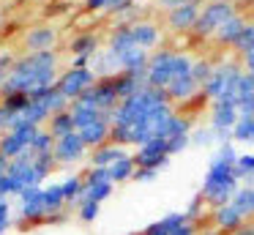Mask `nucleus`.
I'll return each instance as SVG.
<instances>
[{
    "mask_svg": "<svg viewBox=\"0 0 254 235\" xmlns=\"http://www.w3.org/2000/svg\"><path fill=\"white\" fill-rule=\"evenodd\" d=\"M164 93H167V98H170V104L175 107V104H189L191 98H197L199 93H202V87H199V82L194 79L191 74H183V77H178Z\"/></svg>",
    "mask_w": 254,
    "mask_h": 235,
    "instance_id": "obj_18",
    "label": "nucleus"
},
{
    "mask_svg": "<svg viewBox=\"0 0 254 235\" xmlns=\"http://www.w3.org/2000/svg\"><path fill=\"white\" fill-rule=\"evenodd\" d=\"M61 189H63V197H66V205H79V200H82V194H85L82 175H68V178H63Z\"/></svg>",
    "mask_w": 254,
    "mask_h": 235,
    "instance_id": "obj_32",
    "label": "nucleus"
},
{
    "mask_svg": "<svg viewBox=\"0 0 254 235\" xmlns=\"http://www.w3.org/2000/svg\"><path fill=\"white\" fill-rule=\"evenodd\" d=\"M96 82H99V77H96L90 69H71V66H68V69L63 71L61 77H58L55 87L74 104L77 98H82L85 93H88L90 87L96 85Z\"/></svg>",
    "mask_w": 254,
    "mask_h": 235,
    "instance_id": "obj_9",
    "label": "nucleus"
},
{
    "mask_svg": "<svg viewBox=\"0 0 254 235\" xmlns=\"http://www.w3.org/2000/svg\"><path fill=\"white\" fill-rule=\"evenodd\" d=\"M8 167H11V161H8V158L3 156V153H0V175H6V172H8Z\"/></svg>",
    "mask_w": 254,
    "mask_h": 235,
    "instance_id": "obj_51",
    "label": "nucleus"
},
{
    "mask_svg": "<svg viewBox=\"0 0 254 235\" xmlns=\"http://www.w3.org/2000/svg\"><path fill=\"white\" fill-rule=\"evenodd\" d=\"M241 120V112H238V98L235 96H221L216 101H210V118L208 126L219 134L221 145L224 142H232V129Z\"/></svg>",
    "mask_w": 254,
    "mask_h": 235,
    "instance_id": "obj_7",
    "label": "nucleus"
},
{
    "mask_svg": "<svg viewBox=\"0 0 254 235\" xmlns=\"http://www.w3.org/2000/svg\"><path fill=\"white\" fill-rule=\"evenodd\" d=\"M241 3H254V0H241Z\"/></svg>",
    "mask_w": 254,
    "mask_h": 235,
    "instance_id": "obj_53",
    "label": "nucleus"
},
{
    "mask_svg": "<svg viewBox=\"0 0 254 235\" xmlns=\"http://www.w3.org/2000/svg\"><path fill=\"white\" fill-rule=\"evenodd\" d=\"M77 101L88 104V107L99 109V112H104V115H112L115 107L121 104V96H118L115 85H112V77H107V79H99L82 98H77Z\"/></svg>",
    "mask_w": 254,
    "mask_h": 235,
    "instance_id": "obj_10",
    "label": "nucleus"
},
{
    "mask_svg": "<svg viewBox=\"0 0 254 235\" xmlns=\"http://www.w3.org/2000/svg\"><path fill=\"white\" fill-rule=\"evenodd\" d=\"M246 25L249 22L243 19L241 14H235L230 22H224V25L216 30L213 44H219V47H224V49H235L238 41H241V36H243V30H246Z\"/></svg>",
    "mask_w": 254,
    "mask_h": 235,
    "instance_id": "obj_22",
    "label": "nucleus"
},
{
    "mask_svg": "<svg viewBox=\"0 0 254 235\" xmlns=\"http://www.w3.org/2000/svg\"><path fill=\"white\" fill-rule=\"evenodd\" d=\"M235 175H238V180H246V183H254V153H238V161H235Z\"/></svg>",
    "mask_w": 254,
    "mask_h": 235,
    "instance_id": "obj_36",
    "label": "nucleus"
},
{
    "mask_svg": "<svg viewBox=\"0 0 254 235\" xmlns=\"http://www.w3.org/2000/svg\"><path fill=\"white\" fill-rule=\"evenodd\" d=\"M241 77H243L241 63H235V60H221V63H216L210 79L202 85V93H199V96L208 98V101H216V98H221V96H235L238 98Z\"/></svg>",
    "mask_w": 254,
    "mask_h": 235,
    "instance_id": "obj_5",
    "label": "nucleus"
},
{
    "mask_svg": "<svg viewBox=\"0 0 254 235\" xmlns=\"http://www.w3.org/2000/svg\"><path fill=\"white\" fill-rule=\"evenodd\" d=\"M112 85H115L118 96H121V101H123V98L134 96L137 90H142V87H145V71H139V74H131V71H118V74L112 77Z\"/></svg>",
    "mask_w": 254,
    "mask_h": 235,
    "instance_id": "obj_26",
    "label": "nucleus"
},
{
    "mask_svg": "<svg viewBox=\"0 0 254 235\" xmlns=\"http://www.w3.org/2000/svg\"><path fill=\"white\" fill-rule=\"evenodd\" d=\"M14 55L11 52H0V87H3V82L8 79V71H11V66H14Z\"/></svg>",
    "mask_w": 254,
    "mask_h": 235,
    "instance_id": "obj_43",
    "label": "nucleus"
},
{
    "mask_svg": "<svg viewBox=\"0 0 254 235\" xmlns=\"http://www.w3.org/2000/svg\"><path fill=\"white\" fill-rule=\"evenodd\" d=\"M82 180H85L82 200H90V202H99L101 205V202L115 191V183L110 180V172H107L104 167H88L82 175Z\"/></svg>",
    "mask_w": 254,
    "mask_h": 235,
    "instance_id": "obj_14",
    "label": "nucleus"
},
{
    "mask_svg": "<svg viewBox=\"0 0 254 235\" xmlns=\"http://www.w3.org/2000/svg\"><path fill=\"white\" fill-rule=\"evenodd\" d=\"M131 41H134V47L150 52V49L159 47V41H161V27L156 25V22H150V19L134 22L131 25Z\"/></svg>",
    "mask_w": 254,
    "mask_h": 235,
    "instance_id": "obj_19",
    "label": "nucleus"
},
{
    "mask_svg": "<svg viewBox=\"0 0 254 235\" xmlns=\"http://www.w3.org/2000/svg\"><path fill=\"white\" fill-rule=\"evenodd\" d=\"M205 208H208V202H205L202 200V197H194V200L191 202H189V208H186V211H183V213H186V219H189V222H191V224H197V219L199 216H202V213H205Z\"/></svg>",
    "mask_w": 254,
    "mask_h": 235,
    "instance_id": "obj_42",
    "label": "nucleus"
},
{
    "mask_svg": "<svg viewBox=\"0 0 254 235\" xmlns=\"http://www.w3.org/2000/svg\"><path fill=\"white\" fill-rule=\"evenodd\" d=\"M11 205H8V200H0V235L6 233L8 227H11Z\"/></svg>",
    "mask_w": 254,
    "mask_h": 235,
    "instance_id": "obj_45",
    "label": "nucleus"
},
{
    "mask_svg": "<svg viewBox=\"0 0 254 235\" xmlns=\"http://www.w3.org/2000/svg\"><path fill=\"white\" fill-rule=\"evenodd\" d=\"M68 47H71L74 58H93L99 52V36L96 33H77Z\"/></svg>",
    "mask_w": 254,
    "mask_h": 235,
    "instance_id": "obj_29",
    "label": "nucleus"
},
{
    "mask_svg": "<svg viewBox=\"0 0 254 235\" xmlns=\"http://www.w3.org/2000/svg\"><path fill=\"white\" fill-rule=\"evenodd\" d=\"M19 200V224H39L47 222V208H44V186L25 189Z\"/></svg>",
    "mask_w": 254,
    "mask_h": 235,
    "instance_id": "obj_12",
    "label": "nucleus"
},
{
    "mask_svg": "<svg viewBox=\"0 0 254 235\" xmlns=\"http://www.w3.org/2000/svg\"><path fill=\"white\" fill-rule=\"evenodd\" d=\"M232 140L235 142H254V115L238 120L235 129H232Z\"/></svg>",
    "mask_w": 254,
    "mask_h": 235,
    "instance_id": "obj_39",
    "label": "nucleus"
},
{
    "mask_svg": "<svg viewBox=\"0 0 254 235\" xmlns=\"http://www.w3.org/2000/svg\"><path fill=\"white\" fill-rule=\"evenodd\" d=\"M216 63L210 58H194V66H191V77L199 82V87L205 85V82L210 79V74H213Z\"/></svg>",
    "mask_w": 254,
    "mask_h": 235,
    "instance_id": "obj_38",
    "label": "nucleus"
},
{
    "mask_svg": "<svg viewBox=\"0 0 254 235\" xmlns=\"http://www.w3.org/2000/svg\"><path fill=\"white\" fill-rule=\"evenodd\" d=\"M172 235H199V233H197V224L186 222V224H183V227H178V230H175V233H172Z\"/></svg>",
    "mask_w": 254,
    "mask_h": 235,
    "instance_id": "obj_49",
    "label": "nucleus"
},
{
    "mask_svg": "<svg viewBox=\"0 0 254 235\" xmlns=\"http://www.w3.org/2000/svg\"><path fill=\"white\" fill-rule=\"evenodd\" d=\"M235 161L238 153L232 148V142L219 145V151L213 153L208 169H205L202 186H199V197L208 202V208H221L227 202H232V197L241 189V180L235 175Z\"/></svg>",
    "mask_w": 254,
    "mask_h": 235,
    "instance_id": "obj_3",
    "label": "nucleus"
},
{
    "mask_svg": "<svg viewBox=\"0 0 254 235\" xmlns=\"http://www.w3.org/2000/svg\"><path fill=\"white\" fill-rule=\"evenodd\" d=\"M39 126L28 123V120H19L17 126H14L11 131H6V134H0V153L8 158V161H14V158L25 156V153H30V145H33V140L39 137Z\"/></svg>",
    "mask_w": 254,
    "mask_h": 235,
    "instance_id": "obj_8",
    "label": "nucleus"
},
{
    "mask_svg": "<svg viewBox=\"0 0 254 235\" xmlns=\"http://www.w3.org/2000/svg\"><path fill=\"white\" fill-rule=\"evenodd\" d=\"M52 151H55V137L47 129H41L39 137L33 140V145H30V156H52Z\"/></svg>",
    "mask_w": 254,
    "mask_h": 235,
    "instance_id": "obj_35",
    "label": "nucleus"
},
{
    "mask_svg": "<svg viewBox=\"0 0 254 235\" xmlns=\"http://www.w3.org/2000/svg\"><path fill=\"white\" fill-rule=\"evenodd\" d=\"M118 63V71H131V74H139V71H148V63H150V52L139 47H131V49H123V52H112Z\"/></svg>",
    "mask_w": 254,
    "mask_h": 235,
    "instance_id": "obj_20",
    "label": "nucleus"
},
{
    "mask_svg": "<svg viewBox=\"0 0 254 235\" xmlns=\"http://www.w3.org/2000/svg\"><path fill=\"white\" fill-rule=\"evenodd\" d=\"M191 131H194L191 118L175 109L170 118H164V120L159 123V129H156V137H161V140L170 142V140H178V137H191Z\"/></svg>",
    "mask_w": 254,
    "mask_h": 235,
    "instance_id": "obj_15",
    "label": "nucleus"
},
{
    "mask_svg": "<svg viewBox=\"0 0 254 235\" xmlns=\"http://www.w3.org/2000/svg\"><path fill=\"white\" fill-rule=\"evenodd\" d=\"M241 63H243V71L254 77V47L246 49V52H241Z\"/></svg>",
    "mask_w": 254,
    "mask_h": 235,
    "instance_id": "obj_47",
    "label": "nucleus"
},
{
    "mask_svg": "<svg viewBox=\"0 0 254 235\" xmlns=\"http://www.w3.org/2000/svg\"><path fill=\"white\" fill-rule=\"evenodd\" d=\"M44 208H47V222H58L66 208V197H63L61 183L44 186Z\"/></svg>",
    "mask_w": 254,
    "mask_h": 235,
    "instance_id": "obj_27",
    "label": "nucleus"
},
{
    "mask_svg": "<svg viewBox=\"0 0 254 235\" xmlns=\"http://www.w3.org/2000/svg\"><path fill=\"white\" fill-rule=\"evenodd\" d=\"M153 178H156L153 169H142V167H137V172H134V180H137V183H145V180H153Z\"/></svg>",
    "mask_w": 254,
    "mask_h": 235,
    "instance_id": "obj_48",
    "label": "nucleus"
},
{
    "mask_svg": "<svg viewBox=\"0 0 254 235\" xmlns=\"http://www.w3.org/2000/svg\"><path fill=\"white\" fill-rule=\"evenodd\" d=\"M58 55L52 52H28L22 58L14 60L11 71H8V79L0 87V96H8V93H39L44 87H52L58 82Z\"/></svg>",
    "mask_w": 254,
    "mask_h": 235,
    "instance_id": "obj_2",
    "label": "nucleus"
},
{
    "mask_svg": "<svg viewBox=\"0 0 254 235\" xmlns=\"http://www.w3.org/2000/svg\"><path fill=\"white\" fill-rule=\"evenodd\" d=\"M107 172H110V180H112V183H126V180H134L137 161H134V156L128 153L126 158H121V161H115L112 167H107Z\"/></svg>",
    "mask_w": 254,
    "mask_h": 235,
    "instance_id": "obj_31",
    "label": "nucleus"
},
{
    "mask_svg": "<svg viewBox=\"0 0 254 235\" xmlns=\"http://www.w3.org/2000/svg\"><path fill=\"white\" fill-rule=\"evenodd\" d=\"M170 148H167V140H161V137H153V140H148L142 148H137V153H134V161H137V167L142 169H153V172H159V169H164L167 164H170Z\"/></svg>",
    "mask_w": 254,
    "mask_h": 235,
    "instance_id": "obj_11",
    "label": "nucleus"
},
{
    "mask_svg": "<svg viewBox=\"0 0 254 235\" xmlns=\"http://www.w3.org/2000/svg\"><path fill=\"white\" fill-rule=\"evenodd\" d=\"M172 112H175V107L170 104L167 93L145 85L134 96L123 98L115 107V112L110 115V120L112 126H126L128 129V145L142 148L148 140H153L159 123L170 118Z\"/></svg>",
    "mask_w": 254,
    "mask_h": 235,
    "instance_id": "obj_1",
    "label": "nucleus"
},
{
    "mask_svg": "<svg viewBox=\"0 0 254 235\" xmlns=\"http://www.w3.org/2000/svg\"><path fill=\"white\" fill-rule=\"evenodd\" d=\"M199 11H202V5H197V3H189V5H181V8L167 11V27L178 30V33H191L197 19H199Z\"/></svg>",
    "mask_w": 254,
    "mask_h": 235,
    "instance_id": "obj_17",
    "label": "nucleus"
},
{
    "mask_svg": "<svg viewBox=\"0 0 254 235\" xmlns=\"http://www.w3.org/2000/svg\"><path fill=\"white\" fill-rule=\"evenodd\" d=\"M52 156H55L58 167H74V164L85 161V156H88V145H85L82 137L74 131V134H66V137H61V140H55V151H52Z\"/></svg>",
    "mask_w": 254,
    "mask_h": 235,
    "instance_id": "obj_13",
    "label": "nucleus"
},
{
    "mask_svg": "<svg viewBox=\"0 0 254 235\" xmlns=\"http://www.w3.org/2000/svg\"><path fill=\"white\" fill-rule=\"evenodd\" d=\"M47 131H50L55 140H61V137H66V134H74V118H71V112H58V115H52L50 118V123H47Z\"/></svg>",
    "mask_w": 254,
    "mask_h": 235,
    "instance_id": "obj_33",
    "label": "nucleus"
},
{
    "mask_svg": "<svg viewBox=\"0 0 254 235\" xmlns=\"http://www.w3.org/2000/svg\"><path fill=\"white\" fill-rule=\"evenodd\" d=\"M186 222H189V219H186V213H183V211H170L167 216H161V219H156V222H150L139 235H172L178 227H183Z\"/></svg>",
    "mask_w": 254,
    "mask_h": 235,
    "instance_id": "obj_24",
    "label": "nucleus"
},
{
    "mask_svg": "<svg viewBox=\"0 0 254 235\" xmlns=\"http://www.w3.org/2000/svg\"><path fill=\"white\" fill-rule=\"evenodd\" d=\"M99 213H101V205H99V202L79 200V205H77V216H79V222L90 224V222H96V219H99Z\"/></svg>",
    "mask_w": 254,
    "mask_h": 235,
    "instance_id": "obj_40",
    "label": "nucleus"
},
{
    "mask_svg": "<svg viewBox=\"0 0 254 235\" xmlns=\"http://www.w3.org/2000/svg\"><path fill=\"white\" fill-rule=\"evenodd\" d=\"M254 47V22H249L246 25V30H243V36H241V41H238V52H246V49H252Z\"/></svg>",
    "mask_w": 254,
    "mask_h": 235,
    "instance_id": "obj_44",
    "label": "nucleus"
},
{
    "mask_svg": "<svg viewBox=\"0 0 254 235\" xmlns=\"http://www.w3.org/2000/svg\"><path fill=\"white\" fill-rule=\"evenodd\" d=\"M90 71H93L99 79H107V77H115L118 74V63H115V58H112L110 49L93 55V60H90Z\"/></svg>",
    "mask_w": 254,
    "mask_h": 235,
    "instance_id": "obj_30",
    "label": "nucleus"
},
{
    "mask_svg": "<svg viewBox=\"0 0 254 235\" xmlns=\"http://www.w3.org/2000/svg\"><path fill=\"white\" fill-rule=\"evenodd\" d=\"M128 0H85V8L88 11H110V14H115L118 8H123Z\"/></svg>",
    "mask_w": 254,
    "mask_h": 235,
    "instance_id": "obj_41",
    "label": "nucleus"
},
{
    "mask_svg": "<svg viewBox=\"0 0 254 235\" xmlns=\"http://www.w3.org/2000/svg\"><path fill=\"white\" fill-rule=\"evenodd\" d=\"M238 14L235 3H224V0H205L202 11H199V19L194 25V36L197 38H213L224 22H230Z\"/></svg>",
    "mask_w": 254,
    "mask_h": 235,
    "instance_id": "obj_6",
    "label": "nucleus"
},
{
    "mask_svg": "<svg viewBox=\"0 0 254 235\" xmlns=\"http://www.w3.org/2000/svg\"><path fill=\"white\" fill-rule=\"evenodd\" d=\"M55 41H58V30L50 25L30 27L25 33V47H28V52H52Z\"/></svg>",
    "mask_w": 254,
    "mask_h": 235,
    "instance_id": "obj_21",
    "label": "nucleus"
},
{
    "mask_svg": "<svg viewBox=\"0 0 254 235\" xmlns=\"http://www.w3.org/2000/svg\"><path fill=\"white\" fill-rule=\"evenodd\" d=\"M224 3H235V0H224Z\"/></svg>",
    "mask_w": 254,
    "mask_h": 235,
    "instance_id": "obj_54",
    "label": "nucleus"
},
{
    "mask_svg": "<svg viewBox=\"0 0 254 235\" xmlns=\"http://www.w3.org/2000/svg\"><path fill=\"white\" fill-rule=\"evenodd\" d=\"M68 112H71V118H74V129H85V126H90V123H96V120H110V115H104V112H99V109H93V107H88V104H82V101H74L71 107H68Z\"/></svg>",
    "mask_w": 254,
    "mask_h": 235,
    "instance_id": "obj_28",
    "label": "nucleus"
},
{
    "mask_svg": "<svg viewBox=\"0 0 254 235\" xmlns=\"http://www.w3.org/2000/svg\"><path fill=\"white\" fill-rule=\"evenodd\" d=\"M232 202H235V208L246 219H254V183L241 186V189H238V194L232 197Z\"/></svg>",
    "mask_w": 254,
    "mask_h": 235,
    "instance_id": "obj_34",
    "label": "nucleus"
},
{
    "mask_svg": "<svg viewBox=\"0 0 254 235\" xmlns=\"http://www.w3.org/2000/svg\"><path fill=\"white\" fill-rule=\"evenodd\" d=\"M191 145L194 148H208V145H221V140L210 126H199V129L191 131Z\"/></svg>",
    "mask_w": 254,
    "mask_h": 235,
    "instance_id": "obj_37",
    "label": "nucleus"
},
{
    "mask_svg": "<svg viewBox=\"0 0 254 235\" xmlns=\"http://www.w3.org/2000/svg\"><path fill=\"white\" fill-rule=\"evenodd\" d=\"M161 8L172 11V8H181V5H189V3H197V5H205V0H156Z\"/></svg>",
    "mask_w": 254,
    "mask_h": 235,
    "instance_id": "obj_46",
    "label": "nucleus"
},
{
    "mask_svg": "<svg viewBox=\"0 0 254 235\" xmlns=\"http://www.w3.org/2000/svg\"><path fill=\"white\" fill-rule=\"evenodd\" d=\"M191 66H194V58L183 49H172V47L156 49L150 55L148 71H145V85L156 87V90H167L178 77L191 74Z\"/></svg>",
    "mask_w": 254,
    "mask_h": 235,
    "instance_id": "obj_4",
    "label": "nucleus"
},
{
    "mask_svg": "<svg viewBox=\"0 0 254 235\" xmlns=\"http://www.w3.org/2000/svg\"><path fill=\"white\" fill-rule=\"evenodd\" d=\"M126 148L123 145H115V142H107V145L96 148V151H90V167H112L115 161H121V158H126Z\"/></svg>",
    "mask_w": 254,
    "mask_h": 235,
    "instance_id": "obj_25",
    "label": "nucleus"
},
{
    "mask_svg": "<svg viewBox=\"0 0 254 235\" xmlns=\"http://www.w3.org/2000/svg\"><path fill=\"white\" fill-rule=\"evenodd\" d=\"M246 222H249V219L235 208V202H227V205H221V208H213V227L219 230L221 235H224V233L227 235L238 233Z\"/></svg>",
    "mask_w": 254,
    "mask_h": 235,
    "instance_id": "obj_16",
    "label": "nucleus"
},
{
    "mask_svg": "<svg viewBox=\"0 0 254 235\" xmlns=\"http://www.w3.org/2000/svg\"><path fill=\"white\" fill-rule=\"evenodd\" d=\"M232 235H254V222H246L238 233H232Z\"/></svg>",
    "mask_w": 254,
    "mask_h": 235,
    "instance_id": "obj_50",
    "label": "nucleus"
},
{
    "mask_svg": "<svg viewBox=\"0 0 254 235\" xmlns=\"http://www.w3.org/2000/svg\"><path fill=\"white\" fill-rule=\"evenodd\" d=\"M199 235H221L219 230H205V233H199Z\"/></svg>",
    "mask_w": 254,
    "mask_h": 235,
    "instance_id": "obj_52",
    "label": "nucleus"
},
{
    "mask_svg": "<svg viewBox=\"0 0 254 235\" xmlns=\"http://www.w3.org/2000/svg\"><path fill=\"white\" fill-rule=\"evenodd\" d=\"M79 137H82V142L88 145V151H96V148L107 145L112 137V120H96V123L85 126V129L77 131Z\"/></svg>",
    "mask_w": 254,
    "mask_h": 235,
    "instance_id": "obj_23",
    "label": "nucleus"
}]
</instances>
